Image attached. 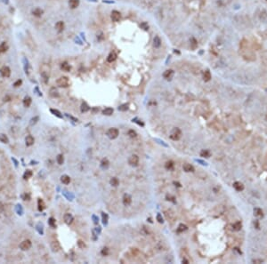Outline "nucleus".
<instances>
[{"instance_id":"nucleus-18","label":"nucleus","mask_w":267,"mask_h":264,"mask_svg":"<svg viewBox=\"0 0 267 264\" xmlns=\"http://www.w3.org/2000/svg\"><path fill=\"white\" fill-rule=\"evenodd\" d=\"M32 13H33V15H34V16H36V17H41L42 14L44 13V12H43V10H42V9L37 7V8H35V9L32 11Z\"/></svg>"},{"instance_id":"nucleus-16","label":"nucleus","mask_w":267,"mask_h":264,"mask_svg":"<svg viewBox=\"0 0 267 264\" xmlns=\"http://www.w3.org/2000/svg\"><path fill=\"white\" fill-rule=\"evenodd\" d=\"M61 181L65 185L69 184V182H70V177H69V175H67V174H64V175H62V177H61Z\"/></svg>"},{"instance_id":"nucleus-38","label":"nucleus","mask_w":267,"mask_h":264,"mask_svg":"<svg viewBox=\"0 0 267 264\" xmlns=\"http://www.w3.org/2000/svg\"><path fill=\"white\" fill-rule=\"evenodd\" d=\"M165 167L167 170H172V169L174 168V164H173L172 161H167L165 165Z\"/></svg>"},{"instance_id":"nucleus-5","label":"nucleus","mask_w":267,"mask_h":264,"mask_svg":"<svg viewBox=\"0 0 267 264\" xmlns=\"http://www.w3.org/2000/svg\"><path fill=\"white\" fill-rule=\"evenodd\" d=\"M128 164L132 166H136L139 164V157L137 155H132L128 158Z\"/></svg>"},{"instance_id":"nucleus-17","label":"nucleus","mask_w":267,"mask_h":264,"mask_svg":"<svg viewBox=\"0 0 267 264\" xmlns=\"http://www.w3.org/2000/svg\"><path fill=\"white\" fill-rule=\"evenodd\" d=\"M55 29H56V30L58 31V32H62V31L63 30V29H64L63 22H62V21H60V22H57L56 24H55Z\"/></svg>"},{"instance_id":"nucleus-25","label":"nucleus","mask_w":267,"mask_h":264,"mask_svg":"<svg viewBox=\"0 0 267 264\" xmlns=\"http://www.w3.org/2000/svg\"><path fill=\"white\" fill-rule=\"evenodd\" d=\"M241 227H242V224L240 221H237V222H235L233 224V230H235V231H239V230H240Z\"/></svg>"},{"instance_id":"nucleus-19","label":"nucleus","mask_w":267,"mask_h":264,"mask_svg":"<svg viewBox=\"0 0 267 264\" xmlns=\"http://www.w3.org/2000/svg\"><path fill=\"white\" fill-rule=\"evenodd\" d=\"M69 6H70V8L75 9V8H77L78 6H79V0H69Z\"/></svg>"},{"instance_id":"nucleus-50","label":"nucleus","mask_w":267,"mask_h":264,"mask_svg":"<svg viewBox=\"0 0 267 264\" xmlns=\"http://www.w3.org/2000/svg\"><path fill=\"white\" fill-rule=\"evenodd\" d=\"M93 218H94V219H95V224H96V223H97V222H98V221H97V219H96V217H95V216H93Z\"/></svg>"},{"instance_id":"nucleus-46","label":"nucleus","mask_w":267,"mask_h":264,"mask_svg":"<svg viewBox=\"0 0 267 264\" xmlns=\"http://www.w3.org/2000/svg\"><path fill=\"white\" fill-rule=\"evenodd\" d=\"M102 222H103V224H107V221H108V215L105 214H102Z\"/></svg>"},{"instance_id":"nucleus-44","label":"nucleus","mask_w":267,"mask_h":264,"mask_svg":"<svg viewBox=\"0 0 267 264\" xmlns=\"http://www.w3.org/2000/svg\"><path fill=\"white\" fill-rule=\"evenodd\" d=\"M128 135L132 138H135V137H136V133H135L134 130H130L128 132Z\"/></svg>"},{"instance_id":"nucleus-6","label":"nucleus","mask_w":267,"mask_h":264,"mask_svg":"<svg viewBox=\"0 0 267 264\" xmlns=\"http://www.w3.org/2000/svg\"><path fill=\"white\" fill-rule=\"evenodd\" d=\"M111 21H112V22H119L120 19H121V14H120V13L118 11L114 10V11L111 12Z\"/></svg>"},{"instance_id":"nucleus-29","label":"nucleus","mask_w":267,"mask_h":264,"mask_svg":"<svg viewBox=\"0 0 267 264\" xmlns=\"http://www.w3.org/2000/svg\"><path fill=\"white\" fill-rule=\"evenodd\" d=\"M0 141L2 143H8L9 142V139H8V137L6 135V134H0Z\"/></svg>"},{"instance_id":"nucleus-47","label":"nucleus","mask_w":267,"mask_h":264,"mask_svg":"<svg viewBox=\"0 0 267 264\" xmlns=\"http://www.w3.org/2000/svg\"><path fill=\"white\" fill-rule=\"evenodd\" d=\"M78 247H79V248H85V243H84L83 241H81V240H79L78 242Z\"/></svg>"},{"instance_id":"nucleus-43","label":"nucleus","mask_w":267,"mask_h":264,"mask_svg":"<svg viewBox=\"0 0 267 264\" xmlns=\"http://www.w3.org/2000/svg\"><path fill=\"white\" fill-rule=\"evenodd\" d=\"M38 119H39V118H38V117H35V118H33L32 119L30 120V123H29V124H30V125H35V124H36L37 122H38Z\"/></svg>"},{"instance_id":"nucleus-10","label":"nucleus","mask_w":267,"mask_h":264,"mask_svg":"<svg viewBox=\"0 0 267 264\" xmlns=\"http://www.w3.org/2000/svg\"><path fill=\"white\" fill-rule=\"evenodd\" d=\"M51 248L53 250V252H58L61 249V244L58 241L55 240L51 243Z\"/></svg>"},{"instance_id":"nucleus-12","label":"nucleus","mask_w":267,"mask_h":264,"mask_svg":"<svg viewBox=\"0 0 267 264\" xmlns=\"http://www.w3.org/2000/svg\"><path fill=\"white\" fill-rule=\"evenodd\" d=\"M183 169H184V171H185V172H187V173L194 172V170H195L193 165H191V164H188V163L184 164V165H183Z\"/></svg>"},{"instance_id":"nucleus-42","label":"nucleus","mask_w":267,"mask_h":264,"mask_svg":"<svg viewBox=\"0 0 267 264\" xmlns=\"http://www.w3.org/2000/svg\"><path fill=\"white\" fill-rule=\"evenodd\" d=\"M49 224L51 227H53V228H55V226H56V223H55V220L54 219V218H50L49 219Z\"/></svg>"},{"instance_id":"nucleus-3","label":"nucleus","mask_w":267,"mask_h":264,"mask_svg":"<svg viewBox=\"0 0 267 264\" xmlns=\"http://www.w3.org/2000/svg\"><path fill=\"white\" fill-rule=\"evenodd\" d=\"M56 84L60 87H68L69 85V78L67 77H61L56 80Z\"/></svg>"},{"instance_id":"nucleus-13","label":"nucleus","mask_w":267,"mask_h":264,"mask_svg":"<svg viewBox=\"0 0 267 264\" xmlns=\"http://www.w3.org/2000/svg\"><path fill=\"white\" fill-rule=\"evenodd\" d=\"M34 142H35V139L32 135H28L27 137L25 138V143L28 147L32 146V145L34 144Z\"/></svg>"},{"instance_id":"nucleus-35","label":"nucleus","mask_w":267,"mask_h":264,"mask_svg":"<svg viewBox=\"0 0 267 264\" xmlns=\"http://www.w3.org/2000/svg\"><path fill=\"white\" fill-rule=\"evenodd\" d=\"M56 161H57V163H58L59 165H62V164H63V162H64V157H63V156H62V154H60V155L57 156Z\"/></svg>"},{"instance_id":"nucleus-45","label":"nucleus","mask_w":267,"mask_h":264,"mask_svg":"<svg viewBox=\"0 0 267 264\" xmlns=\"http://www.w3.org/2000/svg\"><path fill=\"white\" fill-rule=\"evenodd\" d=\"M108 253H109V249L106 247H104L103 249L102 250V254L103 255V256H107Z\"/></svg>"},{"instance_id":"nucleus-39","label":"nucleus","mask_w":267,"mask_h":264,"mask_svg":"<svg viewBox=\"0 0 267 264\" xmlns=\"http://www.w3.org/2000/svg\"><path fill=\"white\" fill-rule=\"evenodd\" d=\"M127 109H128V104H127V103L120 105L119 107H118V110L119 111H126L127 110Z\"/></svg>"},{"instance_id":"nucleus-36","label":"nucleus","mask_w":267,"mask_h":264,"mask_svg":"<svg viewBox=\"0 0 267 264\" xmlns=\"http://www.w3.org/2000/svg\"><path fill=\"white\" fill-rule=\"evenodd\" d=\"M32 174H32V172H31L30 170H27L25 173H24V174H23V178H24V179H25V180L29 179V178H30L31 176H32Z\"/></svg>"},{"instance_id":"nucleus-37","label":"nucleus","mask_w":267,"mask_h":264,"mask_svg":"<svg viewBox=\"0 0 267 264\" xmlns=\"http://www.w3.org/2000/svg\"><path fill=\"white\" fill-rule=\"evenodd\" d=\"M50 95H51L52 97H58L59 96L58 91L55 88H52L51 90H50Z\"/></svg>"},{"instance_id":"nucleus-22","label":"nucleus","mask_w":267,"mask_h":264,"mask_svg":"<svg viewBox=\"0 0 267 264\" xmlns=\"http://www.w3.org/2000/svg\"><path fill=\"white\" fill-rule=\"evenodd\" d=\"M31 101H31V98L29 97V96H26V97L23 99L24 107H26V108L29 107V106H30V104H31Z\"/></svg>"},{"instance_id":"nucleus-21","label":"nucleus","mask_w":267,"mask_h":264,"mask_svg":"<svg viewBox=\"0 0 267 264\" xmlns=\"http://www.w3.org/2000/svg\"><path fill=\"white\" fill-rule=\"evenodd\" d=\"M211 78H212V76H211L210 71H209V70H206L205 72H204V74H203V79H204V81L207 82V81H209V80H210Z\"/></svg>"},{"instance_id":"nucleus-24","label":"nucleus","mask_w":267,"mask_h":264,"mask_svg":"<svg viewBox=\"0 0 267 264\" xmlns=\"http://www.w3.org/2000/svg\"><path fill=\"white\" fill-rule=\"evenodd\" d=\"M38 208L39 211H43L46 208V204H45V203H44V201L42 199H38Z\"/></svg>"},{"instance_id":"nucleus-7","label":"nucleus","mask_w":267,"mask_h":264,"mask_svg":"<svg viewBox=\"0 0 267 264\" xmlns=\"http://www.w3.org/2000/svg\"><path fill=\"white\" fill-rule=\"evenodd\" d=\"M30 247H31V242H30V240H28V239L27 240L22 241V242L20 244V248L22 250V251L29 250Z\"/></svg>"},{"instance_id":"nucleus-49","label":"nucleus","mask_w":267,"mask_h":264,"mask_svg":"<svg viewBox=\"0 0 267 264\" xmlns=\"http://www.w3.org/2000/svg\"><path fill=\"white\" fill-rule=\"evenodd\" d=\"M157 220H158V221L159 223H162L163 222V219H162V216L160 214H158V215H157Z\"/></svg>"},{"instance_id":"nucleus-14","label":"nucleus","mask_w":267,"mask_h":264,"mask_svg":"<svg viewBox=\"0 0 267 264\" xmlns=\"http://www.w3.org/2000/svg\"><path fill=\"white\" fill-rule=\"evenodd\" d=\"M63 220H64V222H65L66 224L69 225V224H71V222H72L73 217L70 214H65L63 216Z\"/></svg>"},{"instance_id":"nucleus-33","label":"nucleus","mask_w":267,"mask_h":264,"mask_svg":"<svg viewBox=\"0 0 267 264\" xmlns=\"http://www.w3.org/2000/svg\"><path fill=\"white\" fill-rule=\"evenodd\" d=\"M90 109V108H89V106L86 104L85 102H83L81 105V112L85 113V112H87V111Z\"/></svg>"},{"instance_id":"nucleus-28","label":"nucleus","mask_w":267,"mask_h":264,"mask_svg":"<svg viewBox=\"0 0 267 264\" xmlns=\"http://www.w3.org/2000/svg\"><path fill=\"white\" fill-rule=\"evenodd\" d=\"M61 68H62V70L66 71V72H69V71H70V66H69V64H68L67 62H63V63L62 64V66H61Z\"/></svg>"},{"instance_id":"nucleus-32","label":"nucleus","mask_w":267,"mask_h":264,"mask_svg":"<svg viewBox=\"0 0 267 264\" xmlns=\"http://www.w3.org/2000/svg\"><path fill=\"white\" fill-rule=\"evenodd\" d=\"M165 216H166V218L167 219V221H170L171 220H173L174 214H173V213H171L170 211H166V212H165Z\"/></svg>"},{"instance_id":"nucleus-26","label":"nucleus","mask_w":267,"mask_h":264,"mask_svg":"<svg viewBox=\"0 0 267 264\" xmlns=\"http://www.w3.org/2000/svg\"><path fill=\"white\" fill-rule=\"evenodd\" d=\"M254 215L256 217H263V211L260 208H255L254 209Z\"/></svg>"},{"instance_id":"nucleus-31","label":"nucleus","mask_w":267,"mask_h":264,"mask_svg":"<svg viewBox=\"0 0 267 264\" xmlns=\"http://www.w3.org/2000/svg\"><path fill=\"white\" fill-rule=\"evenodd\" d=\"M102 113L104 115H106V116H111V115L113 114V109L112 108H106L105 109H103Z\"/></svg>"},{"instance_id":"nucleus-11","label":"nucleus","mask_w":267,"mask_h":264,"mask_svg":"<svg viewBox=\"0 0 267 264\" xmlns=\"http://www.w3.org/2000/svg\"><path fill=\"white\" fill-rule=\"evenodd\" d=\"M1 74L4 78H9L11 75V69L8 67H3L1 69Z\"/></svg>"},{"instance_id":"nucleus-23","label":"nucleus","mask_w":267,"mask_h":264,"mask_svg":"<svg viewBox=\"0 0 267 264\" xmlns=\"http://www.w3.org/2000/svg\"><path fill=\"white\" fill-rule=\"evenodd\" d=\"M153 45H154V47H156V48H158V47L161 45V40H160V38L158 37V36L154 37V40H153Z\"/></svg>"},{"instance_id":"nucleus-27","label":"nucleus","mask_w":267,"mask_h":264,"mask_svg":"<svg viewBox=\"0 0 267 264\" xmlns=\"http://www.w3.org/2000/svg\"><path fill=\"white\" fill-rule=\"evenodd\" d=\"M110 183H111V186L117 187V186H118V184H119V181H118V178L113 177V178H111V181H110Z\"/></svg>"},{"instance_id":"nucleus-2","label":"nucleus","mask_w":267,"mask_h":264,"mask_svg":"<svg viewBox=\"0 0 267 264\" xmlns=\"http://www.w3.org/2000/svg\"><path fill=\"white\" fill-rule=\"evenodd\" d=\"M181 136H182L181 130L179 128H177V127H175V128H174L171 131V134L169 137H170V139L173 140V141H178V140L181 138Z\"/></svg>"},{"instance_id":"nucleus-30","label":"nucleus","mask_w":267,"mask_h":264,"mask_svg":"<svg viewBox=\"0 0 267 264\" xmlns=\"http://www.w3.org/2000/svg\"><path fill=\"white\" fill-rule=\"evenodd\" d=\"M8 46L6 42H3L1 45H0V53H3V52H6V51L7 50Z\"/></svg>"},{"instance_id":"nucleus-41","label":"nucleus","mask_w":267,"mask_h":264,"mask_svg":"<svg viewBox=\"0 0 267 264\" xmlns=\"http://www.w3.org/2000/svg\"><path fill=\"white\" fill-rule=\"evenodd\" d=\"M187 230V227H186L185 225L180 224L179 226H178L177 231H178V232H183V231H184V230Z\"/></svg>"},{"instance_id":"nucleus-15","label":"nucleus","mask_w":267,"mask_h":264,"mask_svg":"<svg viewBox=\"0 0 267 264\" xmlns=\"http://www.w3.org/2000/svg\"><path fill=\"white\" fill-rule=\"evenodd\" d=\"M233 188H234L237 191H242V190H244V185L242 184L241 182H240V181H235V182L233 183Z\"/></svg>"},{"instance_id":"nucleus-1","label":"nucleus","mask_w":267,"mask_h":264,"mask_svg":"<svg viewBox=\"0 0 267 264\" xmlns=\"http://www.w3.org/2000/svg\"><path fill=\"white\" fill-rule=\"evenodd\" d=\"M50 73H51V69H50L49 65L47 64H43L40 67V74L45 79H48L50 77Z\"/></svg>"},{"instance_id":"nucleus-48","label":"nucleus","mask_w":267,"mask_h":264,"mask_svg":"<svg viewBox=\"0 0 267 264\" xmlns=\"http://www.w3.org/2000/svg\"><path fill=\"white\" fill-rule=\"evenodd\" d=\"M22 80L19 79V80H17V81L15 82L14 84H13V85H14V87H18V86H20V85H22Z\"/></svg>"},{"instance_id":"nucleus-8","label":"nucleus","mask_w":267,"mask_h":264,"mask_svg":"<svg viewBox=\"0 0 267 264\" xmlns=\"http://www.w3.org/2000/svg\"><path fill=\"white\" fill-rule=\"evenodd\" d=\"M174 70H172V69H167V70H166L165 72L163 73V77L166 79L170 80L172 79V78L174 77Z\"/></svg>"},{"instance_id":"nucleus-51","label":"nucleus","mask_w":267,"mask_h":264,"mask_svg":"<svg viewBox=\"0 0 267 264\" xmlns=\"http://www.w3.org/2000/svg\"><path fill=\"white\" fill-rule=\"evenodd\" d=\"M266 1H267V0H266Z\"/></svg>"},{"instance_id":"nucleus-34","label":"nucleus","mask_w":267,"mask_h":264,"mask_svg":"<svg viewBox=\"0 0 267 264\" xmlns=\"http://www.w3.org/2000/svg\"><path fill=\"white\" fill-rule=\"evenodd\" d=\"M50 111H51V112L53 113V114L55 115V116H56L57 118H62V113H61L59 110H57V109H50Z\"/></svg>"},{"instance_id":"nucleus-4","label":"nucleus","mask_w":267,"mask_h":264,"mask_svg":"<svg viewBox=\"0 0 267 264\" xmlns=\"http://www.w3.org/2000/svg\"><path fill=\"white\" fill-rule=\"evenodd\" d=\"M118 134H119V132H118V130L117 128H110L107 132L108 137L111 138V139H112V140L116 139V138L118 136Z\"/></svg>"},{"instance_id":"nucleus-9","label":"nucleus","mask_w":267,"mask_h":264,"mask_svg":"<svg viewBox=\"0 0 267 264\" xmlns=\"http://www.w3.org/2000/svg\"><path fill=\"white\" fill-rule=\"evenodd\" d=\"M132 203V197H131L130 195L128 194H125L123 197V204H125L126 206H128L131 204Z\"/></svg>"},{"instance_id":"nucleus-40","label":"nucleus","mask_w":267,"mask_h":264,"mask_svg":"<svg viewBox=\"0 0 267 264\" xmlns=\"http://www.w3.org/2000/svg\"><path fill=\"white\" fill-rule=\"evenodd\" d=\"M200 157H210V153H209L208 150H202V151L200 152Z\"/></svg>"},{"instance_id":"nucleus-20","label":"nucleus","mask_w":267,"mask_h":264,"mask_svg":"<svg viewBox=\"0 0 267 264\" xmlns=\"http://www.w3.org/2000/svg\"><path fill=\"white\" fill-rule=\"evenodd\" d=\"M117 59V54L114 52H111L107 57V62H113Z\"/></svg>"}]
</instances>
